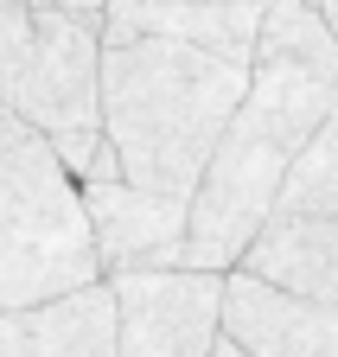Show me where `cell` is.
Returning <instances> with one entry per match:
<instances>
[{
  "instance_id": "obj_11",
  "label": "cell",
  "mask_w": 338,
  "mask_h": 357,
  "mask_svg": "<svg viewBox=\"0 0 338 357\" xmlns=\"http://www.w3.org/2000/svg\"><path fill=\"white\" fill-rule=\"evenodd\" d=\"M275 211H287V217H332L338 223V96H332L325 121L313 128V141L300 147V160H293Z\"/></svg>"
},
{
  "instance_id": "obj_10",
  "label": "cell",
  "mask_w": 338,
  "mask_h": 357,
  "mask_svg": "<svg viewBox=\"0 0 338 357\" xmlns=\"http://www.w3.org/2000/svg\"><path fill=\"white\" fill-rule=\"evenodd\" d=\"M249 64H287V70L338 83V38H332V26L319 13V0H268Z\"/></svg>"
},
{
  "instance_id": "obj_7",
  "label": "cell",
  "mask_w": 338,
  "mask_h": 357,
  "mask_svg": "<svg viewBox=\"0 0 338 357\" xmlns=\"http://www.w3.org/2000/svg\"><path fill=\"white\" fill-rule=\"evenodd\" d=\"M217 332L243 357H338V306L281 294L256 275H243V268H230Z\"/></svg>"
},
{
  "instance_id": "obj_16",
  "label": "cell",
  "mask_w": 338,
  "mask_h": 357,
  "mask_svg": "<svg viewBox=\"0 0 338 357\" xmlns=\"http://www.w3.org/2000/svg\"><path fill=\"white\" fill-rule=\"evenodd\" d=\"M0 7H52V0H0Z\"/></svg>"
},
{
  "instance_id": "obj_12",
  "label": "cell",
  "mask_w": 338,
  "mask_h": 357,
  "mask_svg": "<svg viewBox=\"0 0 338 357\" xmlns=\"http://www.w3.org/2000/svg\"><path fill=\"white\" fill-rule=\"evenodd\" d=\"M52 7H70V13H96V20H102V7H109V0H52Z\"/></svg>"
},
{
  "instance_id": "obj_3",
  "label": "cell",
  "mask_w": 338,
  "mask_h": 357,
  "mask_svg": "<svg viewBox=\"0 0 338 357\" xmlns=\"http://www.w3.org/2000/svg\"><path fill=\"white\" fill-rule=\"evenodd\" d=\"M102 281L77 178L45 134L0 109V312Z\"/></svg>"
},
{
  "instance_id": "obj_9",
  "label": "cell",
  "mask_w": 338,
  "mask_h": 357,
  "mask_svg": "<svg viewBox=\"0 0 338 357\" xmlns=\"http://www.w3.org/2000/svg\"><path fill=\"white\" fill-rule=\"evenodd\" d=\"M7 338H13V357H115L109 281H90V287L38 300V306H13Z\"/></svg>"
},
{
  "instance_id": "obj_6",
  "label": "cell",
  "mask_w": 338,
  "mask_h": 357,
  "mask_svg": "<svg viewBox=\"0 0 338 357\" xmlns=\"http://www.w3.org/2000/svg\"><path fill=\"white\" fill-rule=\"evenodd\" d=\"M90 249L102 275H153V268H185V204H166L153 192H135L128 178H96L77 185Z\"/></svg>"
},
{
  "instance_id": "obj_15",
  "label": "cell",
  "mask_w": 338,
  "mask_h": 357,
  "mask_svg": "<svg viewBox=\"0 0 338 357\" xmlns=\"http://www.w3.org/2000/svg\"><path fill=\"white\" fill-rule=\"evenodd\" d=\"M0 357H13V338H7V312H0Z\"/></svg>"
},
{
  "instance_id": "obj_13",
  "label": "cell",
  "mask_w": 338,
  "mask_h": 357,
  "mask_svg": "<svg viewBox=\"0 0 338 357\" xmlns=\"http://www.w3.org/2000/svg\"><path fill=\"white\" fill-rule=\"evenodd\" d=\"M319 13H325V26H332V38H338V0H319Z\"/></svg>"
},
{
  "instance_id": "obj_8",
  "label": "cell",
  "mask_w": 338,
  "mask_h": 357,
  "mask_svg": "<svg viewBox=\"0 0 338 357\" xmlns=\"http://www.w3.org/2000/svg\"><path fill=\"white\" fill-rule=\"evenodd\" d=\"M243 275H256L281 294H300L319 306H338V223L332 217H287L275 211L256 243L243 249Z\"/></svg>"
},
{
  "instance_id": "obj_2",
  "label": "cell",
  "mask_w": 338,
  "mask_h": 357,
  "mask_svg": "<svg viewBox=\"0 0 338 357\" xmlns=\"http://www.w3.org/2000/svg\"><path fill=\"white\" fill-rule=\"evenodd\" d=\"M332 96H338V83H325V77L287 70V64H249V89L185 204V243H179L185 268L230 275L243 261V249L268 223L300 147L325 121Z\"/></svg>"
},
{
  "instance_id": "obj_14",
  "label": "cell",
  "mask_w": 338,
  "mask_h": 357,
  "mask_svg": "<svg viewBox=\"0 0 338 357\" xmlns=\"http://www.w3.org/2000/svg\"><path fill=\"white\" fill-rule=\"evenodd\" d=\"M210 357H243V351H236L230 338H217V344H210Z\"/></svg>"
},
{
  "instance_id": "obj_4",
  "label": "cell",
  "mask_w": 338,
  "mask_h": 357,
  "mask_svg": "<svg viewBox=\"0 0 338 357\" xmlns=\"http://www.w3.org/2000/svg\"><path fill=\"white\" fill-rule=\"evenodd\" d=\"M0 109L45 134L77 178L102 147V20L70 7H0Z\"/></svg>"
},
{
  "instance_id": "obj_1",
  "label": "cell",
  "mask_w": 338,
  "mask_h": 357,
  "mask_svg": "<svg viewBox=\"0 0 338 357\" xmlns=\"http://www.w3.org/2000/svg\"><path fill=\"white\" fill-rule=\"evenodd\" d=\"M243 89V64H224L173 38L102 45V141L121 178L166 204H192Z\"/></svg>"
},
{
  "instance_id": "obj_5",
  "label": "cell",
  "mask_w": 338,
  "mask_h": 357,
  "mask_svg": "<svg viewBox=\"0 0 338 357\" xmlns=\"http://www.w3.org/2000/svg\"><path fill=\"white\" fill-rule=\"evenodd\" d=\"M115 300V357H210L224 312V275L153 268V275H102Z\"/></svg>"
},
{
  "instance_id": "obj_17",
  "label": "cell",
  "mask_w": 338,
  "mask_h": 357,
  "mask_svg": "<svg viewBox=\"0 0 338 357\" xmlns=\"http://www.w3.org/2000/svg\"><path fill=\"white\" fill-rule=\"evenodd\" d=\"M256 7H268V0H256Z\"/></svg>"
}]
</instances>
